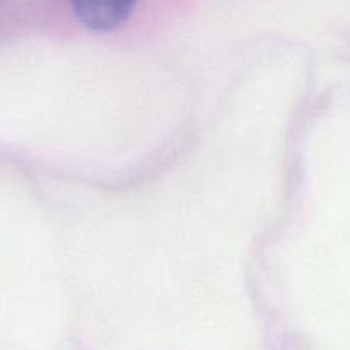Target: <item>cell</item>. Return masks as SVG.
Segmentation results:
<instances>
[{
  "mask_svg": "<svg viewBox=\"0 0 350 350\" xmlns=\"http://www.w3.org/2000/svg\"><path fill=\"white\" fill-rule=\"evenodd\" d=\"M76 18L93 31H112L133 14L137 0H70Z\"/></svg>",
  "mask_w": 350,
  "mask_h": 350,
  "instance_id": "obj_1",
  "label": "cell"
}]
</instances>
